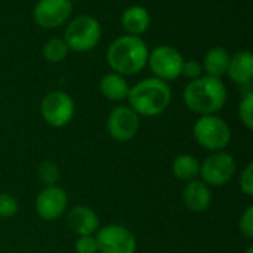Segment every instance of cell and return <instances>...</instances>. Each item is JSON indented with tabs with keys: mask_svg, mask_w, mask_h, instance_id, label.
Wrapping results in <instances>:
<instances>
[{
	"mask_svg": "<svg viewBox=\"0 0 253 253\" xmlns=\"http://www.w3.org/2000/svg\"><path fill=\"white\" fill-rule=\"evenodd\" d=\"M184 102L190 111L199 116L216 114L227 102V87L221 79L202 76L187 84Z\"/></svg>",
	"mask_w": 253,
	"mask_h": 253,
	"instance_id": "obj_1",
	"label": "cell"
},
{
	"mask_svg": "<svg viewBox=\"0 0 253 253\" xmlns=\"http://www.w3.org/2000/svg\"><path fill=\"white\" fill-rule=\"evenodd\" d=\"M148 46L139 36H122L107 49V62L114 73L133 76L141 73L148 62Z\"/></svg>",
	"mask_w": 253,
	"mask_h": 253,
	"instance_id": "obj_2",
	"label": "cell"
},
{
	"mask_svg": "<svg viewBox=\"0 0 253 253\" xmlns=\"http://www.w3.org/2000/svg\"><path fill=\"white\" fill-rule=\"evenodd\" d=\"M129 107L144 117H156L168 110L172 101V90L168 82L150 77L138 82L129 89Z\"/></svg>",
	"mask_w": 253,
	"mask_h": 253,
	"instance_id": "obj_3",
	"label": "cell"
},
{
	"mask_svg": "<svg viewBox=\"0 0 253 253\" xmlns=\"http://www.w3.org/2000/svg\"><path fill=\"white\" fill-rule=\"evenodd\" d=\"M101 36L102 28L99 21L90 15H80L67 24L64 42L70 50L89 52L98 46Z\"/></svg>",
	"mask_w": 253,
	"mask_h": 253,
	"instance_id": "obj_4",
	"label": "cell"
},
{
	"mask_svg": "<svg viewBox=\"0 0 253 253\" xmlns=\"http://www.w3.org/2000/svg\"><path fill=\"white\" fill-rule=\"evenodd\" d=\"M193 135L197 144L208 151H224L231 141V129L228 123L216 116H200L193 127Z\"/></svg>",
	"mask_w": 253,
	"mask_h": 253,
	"instance_id": "obj_5",
	"label": "cell"
},
{
	"mask_svg": "<svg viewBox=\"0 0 253 253\" xmlns=\"http://www.w3.org/2000/svg\"><path fill=\"white\" fill-rule=\"evenodd\" d=\"M237 163L233 154L227 151H215L200 163L199 176L209 187H224L236 175Z\"/></svg>",
	"mask_w": 253,
	"mask_h": 253,
	"instance_id": "obj_6",
	"label": "cell"
},
{
	"mask_svg": "<svg viewBox=\"0 0 253 253\" xmlns=\"http://www.w3.org/2000/svg\"><path fill=\"white\" fill-rule=\"evenodd\" d=\"M76 105L73 98L62 90H52L40 102V114L52 127H64L74 117Z\"/></svg>",
	"mask_w": 253,
	"mask_h": 253,
	"instance_id": "obj_7",
	"label": "cell"
},
{
	"mask_svg": "<svg viewBox=\"0 0 253 253\" xmlns=\"http://www.w3.org/2000/svg\"><path fill=\"white\" fill-rule=\"evenodd\" d=\"M184 61L185 59L178 49L168 44H160L148 53L147 64L157 79L163 82H170L182 76L181 73Z\"/></svg>",
	"mask_w": 253,
	"mask_h": 253,
	"instance_id": "obj_8",
	"label": "cell"
},
{
	"mask_svg": "<svg viewBox=\"0 0 253 253\" xmlns=\"http://www.w3.org/2000/svg\"><path fill=\"white\" fill-rule=\"evenodd\" d=\"M95 239L99 253H135L138 248L135 234L119 224L98 228Z\"/></svg>",
	"mask_w": 253,
	"mask_h": 253,
	"instance_id": "obj_9",
	"label": "cell"
},
{
	"mask_svg": "<svg viewBox=\"0 0 253 253\" xmlns=\"http://www.w3.org/2000/svg\"><path fill=\"white\" fill-rule=\"evenodd\" d=\"M139 130V116L127 105H119L111 110L107 119V132L117 142H127Z\"/></svg>",
	"mask_w": 253,
	"mask_h": 253,
	"instance_id": "obj_10",
	"label": "cell"
},
{
	"mask_svg": "<svg viewBox=\"0 0 253 253\" xmlns=\"http://www.w3.org/2000/svg\"><path fill=\"white\" fill-rule=\"evenodd\" d=\"M73 12V1L70 0H39L33 10L34 22L46 30L64 25Z\"/></svg>",
	"mask_w": 253,
	"mask_h": 253,
	"instance_id": "obj_11",
	"label": "cell"
},
{
	"mask_svg": "<svg viewBox=\"0 0 253 253\" xmlns=\"http://www.w3.org/2000/svg\"><path fill=\"white\" fill-rule=\"evenodd\" d=\"M68 206V196L64 188L58 185L44 187L34 200L36 213L43 221H56L59 219Z\"/></svg>",
	"mask_w": 253,
	"mask_h": 253,
	"instance_id": "obj_12",
	"label": "cell"
},
{
	"mask_svg": "<svg viewBox=\"0 0 253 253\" xmlns=\"http://www.w3.org/2000/svg\"><path fill=\"white\" fill-rule=\"evenodd\" d=\"M67 225L73 234L80 236H93L99 228V218L96 212L87 206L79 205L74 206L67 215Z\"/></svg>",
	"mask_w": 253,
	"mask_h": 253,
	"instance_id": "obj_13",
	"label": "cell"
},
{
	"mask_svg": "<svg viewBox=\"0 0 253 253\" xmlns=\"http://www.w3.org/2000/svg\"><path fill=\"white\" fill-rule=\"evenodd\" d=\"M182 202L190 212L203 213L212 205V190L202 179H193L182 191Z\"/></svg>",
	"mask_w": 253,
	"mask_h": 253,
	"instance_id": "obj_14",
	"label": "cell"
},
{
	"mask_svg": "<svg viewBox=\"0 0 253 253\" xmlns=\"http://www.w3.org/2000/svg\"><path fill=\"white\" fill-rule=\"evenodd\" d=\"M228 77L239 86L251 84L253 79V55L249 50H240L230 58Z\"/></svg>",
	"mask_w": 253,
	"mask_h": 253,
	"instance_id": "obj_15",
	"label": "cell"
},
{
	"mask_svg": "<svg viewBox=\"0 0 253 253\" xmlns=\"http://www.w3.org/2000/svg\"><path fill=\"white\" fill-rule=\"evenodd\" d=\"M150 13L141 4L129 6L122 15V25L130 36H141L150 27Z\"/></svg>",
	"mask_w": 253,
	"mask_h": 253,
	"instance_id": "obj_16",
	"label": "cell"
},
{
	"mask_svg": "<svg viewBox=\"0 0 253 253\" xmlns=\"http://www.w3.org/2000/svg\"><path fill=\"white\" fill-rule=\"evenodd\" d=\"M230 58H231V55L225 47L213 46L206 52V55L203 58V62H202L203 71H206V74L211 77L221 79L222 76L227 74Z\"/></svg>",
	"mask_w": 253,
	"mask_h": 253,
	"instance_id": "obj_17",
	"label": "cell"
},
{
	"mask_svg": "<svg viewBox=\"0 0 253 253\" xmlns=\"http://www.w3.org/2000/svg\"><path fill=\"white\" fill-rule=\"evenodd\" d=\"M129 89L130 87L127 84V80L125 79V76L114 73V71L105 74L99 82V90H101L102 96L113 102L126 99Z\"/></svg>",
	"mask_w": 253,
	"mask_h": 253,
	"instance_id": "obj_18",
	"label": "cell"
},
{
	"mask_svg": "<svg viewBox=\"0 0 253 253\" xmlns=\"http://www.w3.org/2000/svg\"><path fill=\"white\" fill-rule=\"evenodd\" d=\"M172 173L176 179L190 182L200 173V162L193 154H179L172 163Z\"/></svg>",
	"mask_w": 253,
	"mask_h": 253,
	"instance_id": "obj_19",
	"label": "cell"
},
{
	"mask_svg": "<svg viewBox=\"0 0 253 253\" xmlns=\"http://www.w3.org/2000/svg\"><path fill=\"white\" fill-rule=\"evenodd\" d=\"M68 52H70V49L65 44L64 39H58V37L47 40L43 46V58L52 64L62 62L67 58Z\"/></svg>",
	"mask_w": 253,
	"mask_h": 253,
	"instance_id": "obj_20",
	"label": "cell"
},
{
	"mask_svg": "<svg viewBox=\"0 0 253 253\" xmlns=\"http://www.w3.org/2000/svg\"><path fill=\"white\" fill-rule=\"evenodd\" d=\"M37 178L44 187L56 185L61 178V170L58 165L52 160H44L37 168Z\"/></svg>",
	"mask_w": 253,
	"mask_h": 253,
	"instance_id": "obj_21",
	"label": "cell"
},
{
	"mask_svg": "<svg viewBox=\"0 0 253 253\" xmlns=\"http://www.w3.org/2000/svg\"><path fill=\"white\" fill-rule=\"evenodd\" d=\"M239 119L246 126V129H253V92L249 90L243 95L239 102Z\"/></svg>",
	"mask_w": 253,
	"mask_h": 253,
	"instance_id": "obj_22",
	"label": "cell"
},
{
	"mask_svg": "<svg viewBox=\"0 0 253 253\" xmlns=\"http://www.w3.org/2000/svg\"><path fill=\"white\" fill-rule=\"evenodd\" d=\"M18 200L9 193H0V218H12L18 213Z\"/></svg>",
	"mask_w": 253,
	"mask_h": 253,
	"instance_id": "obj_23",
	"label": "cell"
},
{
	"mask_svg": "<svg viewBox=\"0 0 253 253\" xmlns=\"http://www.w3.org/2000/svg\"><path fill=\"white\" fill-rule=\"evenodd\" d=\"M239 187L243 191V194L246 196H253V163H248L245 166V169L240 173L239 178Z\"/></svg>",
	"mask_w": 253,
	"mask_h": 253,
	"instance_id": "obj_24",
	"label": "cell"
},
{
	"mask_svg": "<svg viewBox=\"0 0 253 253\" xmlns=\"http://www.w3.org/2000/svg\"><path fill=\"white\" fill-rule=\"evenodd\" d=\"M239 231L242 233L243 237H246L248 240L253 239V206H249L243 215L240 216L239 221Z\"/></svg>",
	"mask_w": 253,
	"mask_h": 253,
	"instance_id": "obj_25",
	"label": "cell"
},
{
	"mask_svg": "<svg viewBox=\"0 0 253 253\" xmlns=\"http://www.w3.org/2000/svg\"><path fill=\"white\" fill-rule=\"evenodd\" d=\"M76 252L77 253H98V245L95 236H80L76 240Z\"/></svg>",
	"mask_w": 253,
	"mask_h": 253,
	"instance_id": "obj_26",
	"label": "cell"
},
{
	"mask_svg": "<svg viewBox=\"0 0 253 253\" xmlns=\"http://www.w3.org/2000/svg\"><path fill=\"white\" fill-rule=\"evenodd\" d=\"M202 73H203V67H202V64H200V62L193 61V59H190V61H184L182 73H181V74H184L187 79H190V80L199 79V77H202Z\"/></svg>",
	"mask_w": 253,
	"mask_h": 253,
	"instance_id": "obj_27",
	"label": "cell"
},
{
	"mask_svg": "<svg viewBox=\"0 0 253 253\" xmlns=\"http://www.w3.org/2000/svg\"><path fill=\"white\" fill-rule=\"evenodd\" d=\"M243 253H253V248L252 246H249V248H248V249H246Z\"/></svg>",
	"mask_w": 253,
	"mask_h": 253,
	"instance_id": "obj_28",
	"label": "cell"
},
{
	"mask_svg": "<svg viewBox=\"0 0 253 253\" xmlns=\"http://www.w3.org/2000/svg\"><path fill=\"white\" fill-rule=\"evenodd\" d=\"M70 1H74V0H70Z\"/></svg>",
	"mask_w": 253,
	"mask_h": 253,
	"instance_id": "obj_29",
	"label": "cell"
}]
</instances>
